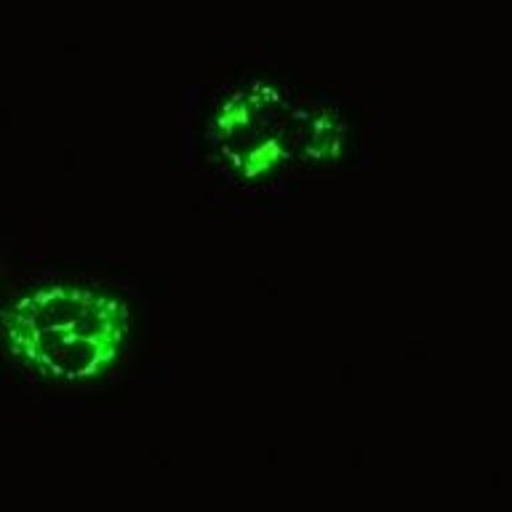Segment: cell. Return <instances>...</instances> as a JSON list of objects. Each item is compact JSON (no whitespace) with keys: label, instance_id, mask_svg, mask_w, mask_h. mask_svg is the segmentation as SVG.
Masks as SVG:
<instances>
[{"label":"cell","instance_id":"1","mask_svg":"<svg viewBox=\"0 0 512 512\" xmlns=\"http://www.w3.org/2000/svg\"><path fill=\"white\" fill-rule=\"evenodd\" d=\"M0 326L11 352L38 374L86 382L120 358L131 334V307L86 283H48L8 304Z\"/></svg>","mask_w":512,"mask_h":512},{"label":"cell","instance_id":"2","mask_svg":"<svg viewBox=\"0 0 512 512\" xmlns=\"http://www.w3.org/2000/svg\"><path fill=\"white\" fill-rule=\"evenodd\" d=\"M302 99L270 78L232 86L208 118V134L230 171L256 182L299 160Z\"/></svg>","mask_w":512,"mask_h":512}]
</instances>
